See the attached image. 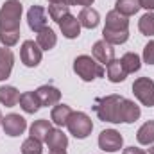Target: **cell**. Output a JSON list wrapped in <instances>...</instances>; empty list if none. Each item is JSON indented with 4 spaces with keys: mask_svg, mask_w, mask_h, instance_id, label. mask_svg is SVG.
<instances>
[{
    "mask_svg": "<svg viewBox=\"0 0 154 154\" xmlns=\"http://www.w3.org/2000/svg\"><path fill=\"white\" fill-rule=\"evenodd\" d=\"M102 39H106L113 47L125 43L129 39V18L120 14L116 9L109 11L106 14V25L102 29Z\"/></svg>",
    "mask_w": 154,
    "mask_h": 154,
    "instance_id": "7a4b0ae2",
    "label": "cell"
},
{
    "mask_svg": "<svg viewBox=\"0 0 154 154\" xmlns=\"http://www.w3.org/2000/svg\"><path fill=\"white\" fill-rule=\"evenodd\" d=\"M95 0H66L68 5H82V7H91Z\"/></svg>",
    "mask_w": 154,
    "mask_h": 154,
    "instance_id": "f546056e",
    "label": "cell"
},
{
    "mask_svg": "<svg viewBox=\"0 0 154 154\" xmlns=\"http://www.w3.org/2000/svg\"><path fill=\"white\" fill-rule=\"evenodd\" d=\"M48 154H66V151H50Z\"/></svg>",
    "mask_w": 154,
    "mask_h": 154,
    "instance_id": "836d02e7",
    "label": "cell"
},
{
    "mask_svg": "<svg viewBox=\"0 0 154 154\" xmlns=\"http://www.w3.org/2000/svg\"><path fill=\"white\" fill-rule=\"evenodd\" d=\"M59 29H61V32H63V36L68 39H75L79 34H81V23H79V20H77V16L74 14H66L61 22H59Z\"/></svg>",
    "mask_w": 154,
    "mask_h": 154,
    "instance_id": "4fadbf2b",
    "label": "cell"
},
{
    "mask_svg": "<svg viewBox=\"0 0 154 154\" xmlns=\"http://www.w3.org/2000/svg\"><path fill=\"white\" fill-rule=\"evenodd\" d=\"M47 11L41 7V5H32L29 11H27V23H29V29L34 31L38 34L41 29L47 27Z\"/></svg>",
    "mask_w": 154,
    "mask_h": 154,
    "instance_id": "7c38bea8",
    "label": "cell"
},
{
    "mask_svg": "<svg viewBox=\"0 0 154 154\" xmlns=\"http://www.w3.org/2000/svg\"><path fill=\"white\" fill-rule=\"evenodd\" d=\"M2 118H4V116H2V111H0V124H2Z\"/></svg>",
    "mask_w": 154,
    "mask_h": 154,
    "instance_id": "d590c367",
    "label": "cell"
},
{
    "mask_svg": "<svg viewBox=\"0 0 154 154\" xmlns=\"http://www.w3.org/2000/svg\"><path fill=\"white\" fill-rule=\"evenodd\" d=\"M122 154H147V152L143 149H140V147H125Z\"/></svg>",
    "mask_w": 154,
    "mask_h": 154,
    "instance_id": "4dcf8cb0",
    "label": "cell"
},
{
    "mask_svg": "<svg viewBox=\"0 0 154 154\" xmlns=\"http://www.w3.org/2000/svg\"><path fill=\"white\" fill-rule=\"evenodd\" d=\"M50 4H66V0H48ZM68 5V4H66Z\"/></svg>",
    "mask_w": 154,
    "mask_h": 154,
    "instance_id": "d6a6232c",
    "label": "cell"
},
{
    "mask_svg": "<svg viewBox=\"0 0 154 154\" xmlns=\"http://www.w3.org/2000/svg\"><path fill=\"white\" fill-rule=\"evenodd\" d=\"M93 111L99 116V120L111 122V124H133L142 115L138 104L115 93L95 99Z\"/></svg>",
    "mask_w": 154,
    "mask_h": 154,
    "instance_id": "6da1fadb",
    "label": "cell"
},
{
    "mask_svg": "<svg viewBox=\"0 0 154 154\" xmlns=\"http://www.w3.org/2000/svg\"><path fill=\"white\" fill-rule=\"evenodd\" d=\"M50 131H52V124H50L48 120H45V118L36 120V122L29 127L31 136H32V138H36V140H39L41 143L47 140V136H48V133H50Z\"/></svg>",
    "mask_w": 154,
    "mask_h": 154,
    "instance_id": "d6986e66",
    "label": "cell"
},
{
    "mask_svg": "<svg viewBox=\"0 0 154 154\" xmlns=\"http://www.w3.org/2000/svg\"><path fill=\"white\" fill-rule=\"evenodd\" d=\"M41 57H43V50L39 48V45L32 39H25L20 47V59L25 66L29 68H34L41 63Z\"/></svg>",
    "mask_w": 154,
    "mask_h": 154,
    "instance_id": "52a82bcc",
    "label": "cell"
},
{
    "mask_svg": "<svg viewBox=\"0 0 154 154\" xmlns=\"http://www.w3.org/2000/svg\"><path fill=\"white\" fill-rule=\"evenodd\" d=\"M149 154H154V145L151 147V149H149Z\"/></svg>",
    "mask_w": 154,
    "mask_h": 154,
    "instance_id": "e575fe53",
    "label": "cell"
},
{
    "mask_svg": "<svg viewBox=\"0 0 154 154\" xmlns=\"http://www.w3.org/2000/svg\"><path fill=\"white\" fill-rule=\"evenodd\" d=\"M45 143L48 145L50 151H65V149L68 147V136H66L61 129L52 127V131L48 133Z\"/></svg>",
    "mask_w": 154,
    "mask_h": 154,
    "instance_id": "5bb4252c",
    "label": "cell"
},
{
    "mask_svg": "<svg viewBox=\"0 0 154 154\" xmlns=\"http://www.w3.org/2000/svg\"><path fill=\"white\" fill-rule=\"evenodd\" d=\"M20 91L14 86H0V104H4L5 108H13L18 104L20 100Z\"/></svg>",
    "mask_w": 154,
    "mask_h": 154,
    "instance_id": "ffe728a7",
    "label": "cell"
},
{
    "mask_svg": "<svg viewBox=\"0 0 154 154\" xmlns=\"http://www.w3.org/2000/svg\"><path fill=\"white\" fill-rule=\"evenodd\" d=\"M72 113L74 111H72L70 106H66V104H56L52 108V111H50V120L57 127H63V125H66V122H68V118H70Z\"/></svg>",
    "mask_w": 154,
    "mask_h": 154,
    "instance_id": "e0dca14e",
    "label": "cell"
},
{
    "mask_svg": "<svg viewBox=\"0 0 154 154\" xmlns=\"http://www.w3.org/2000/svg\"><path fill=\"white\" fill-rule=\"evenodd\" d=\"M18 102H20V108H22L25 113H31V115H34L39 108H41L34 91H25V93H22Z\"/></svg>",
    "mask_w": 154,
    "mask_h": 154,
    "instance_id": "44dd1931",
    "label": "cell"
},
{
    "mask_svg": "<svg viewBox=\"0 0 154 154\" xmlns=\"http://www.w3.org/2000/svg\"><path fill=\"white\" fill-rule=\"evenodd\" d=\"M74 72H75L84 82H91V81H95L97 77H104L106 68H104L99 61H95L91 56L82 54V56H77L75 61H74Z\"/></svg>",
    "mask_w": 154,
    "mask_h": 154,
    "instance_id": "277c9868",
    "label": "cell"
},
{
    "mask_svg": "<svg viewBox=\"0 0 154 154\" xmlns=\"http://www.w3.org/2000/svg\"><path fill=\"white\" fill-rule=\"evenodd\" d=\"M143 63L154 65V39L143 47Z\"/></svg>",
    "mask_w": 154,
    "mask_h": 154,
    "instance_id": "f1b7e54d",
    "label": "cell"
},
{
    "mask_svg": "<svg viewBox=\"0 0 154 154\" xmlns=\"http://www.w3.org/2000/svg\"><path fill=\"white\" fill-rule=\"evenodd\" d=\"M122 145H124V138L115 129H104L99 134V147L104 152H118Z\"/></svg>",
    "mask_w": 154,
    "mask_h": 154,
    "instance_id": "ba28073f",
    "label": "cell"
},
{
    "mask_svg": "<svg viewBox=\"0 0 154 154\" xmlns=\"http://www.w3.org/2000/svg\"><path fill=\"white\" fill-rule=\"evenodd\" d=\"M77 20H79L81 27H84V29H95L99 25V22H100V14L93 7H82V11L79 13Z\"/></svg>",
    "mask_w": 154,
    "mask_h": 154,
    "instance_id": "2e32d148",
    "label": "cell"
},
{
    "mask_svg": "<svg viewBox=\"0 0 154 154\" xmlns=\"http://www.w3.org/2000/svg\"><path fill=\"white\" fill-rule=\"evenodd\" d=\"M133 93L134 97L147 108L154 106V81L149 77H138L133 82Z\"/></svg>",
    "mask_w": 154,
    "mask_h": 154,
    "instance_id": "8992f818",
    "label": "cell"
},
{
    "mask_svg": "<svg viewBox=\"0 0 154 154\" xmlns=\"http://www.w3.org/2000/svg\"><path fill=\"white\" fill-rule=\"evenodd\" d=\"M2 129L5 131L7 136H20L27 129V120L18 113H9L2 118Z\"/></svg>",
    "mask_w": 154,
    "mask_h": 154,
    "instance_id": "9c48e42d",
    "label": "cell"
},
{
    "mask_svg": "<svg viewBox=\"0 0 154 154\" xmlns=\"http://www.w3.org/2000/svg\"><path fill=\"white\" fill-rule=\"evenodd\" d=\"M34 93H36V97H38V100H39V106H47L48 108V106L59 104V100H61V91L56 86H52V84L39 86Z\"/></svg>",
    "mask_w": 154,
    "mask_h": 154,
    "instance_id": "8fae6325",
    "label": "cell"
},
{
    "mask_svg": "<svg viewBox=\"0 0 154 154\" xmlns=\"http://www.w3.org/2000/svg\"><path fill=\"white\" fill-rule=\"evenodd\" d=\"M120 63H122V66H124V70H125L127 75L134 74V72H138L142 68V59H140V56L136 52H125L120 57Z\"/></svg>",
    "mask_w": 154,
    "mask_h": 154,
    "instance_id": "7402d4cb",
    "label": "cell"
},
{
    "mask_svg": "<svg viewBox=\"0 0 154 154\" xmlns=\"http://www.w3.org/2000/svg\"><path fill=\"white\" fill-rule=\"evenodd\" d=\"M138 29L143 36H154V11H147L140 22H138Z\"/></svg>",
    "mask_w": 154,
    "mask_h": 154,
    "instance_id": "484cf974",
    "label": "cell"
},
{
    "mask_svg": "<svg viewBox=\"0 0 154 154\" xmlns=\"http://www.w3.org/2000/svg\"><path fill=\"white\" fill-rule=\"evenodd\" d=\"M136 140H138V143H142V145H152L154 143V120L145 122V124L138 129Z\"/></svg>",
    "mask_w": 154,
    "mask_h": 154,
    "instance_id": "cb8c5ba5",
    "label": "cell"
},
{
    "mask_svg": "<svg viewBox=\"0 0 154 154\" xmlns=\"http://www.w3.org/2000/svg\"><path fill=\"white\" fill-rule=\"evenodd\" d=\"M115 9L124 16H133L140 11V0H116Z\"/></svg>",
    "mask_w": 154,
    "mask_h": 154,
    "instance_id": "d4e9b609",
    "label": "cell"
},
{
    "mask_svg": "<svg viewBox=\"0 0 154 154\" xmlns=\"http://www.w3.org/2000/svg\"><path fill=\"white\" fill-rule=\"evenodd\" d=\"M13 65H14V54L11 52V48L2 47L0 48V81L9 79L13 72Z\"/></svg>",
    "mask_w": 154,
    "mask_h": 154,
    "instance_id": "9a60e30c",
    "label": "cell"
},
{
    "mask_svg": "<svg viewBox=\"0 0 154 154\" xmlns=\"http://www.w3.org/2000/svg\"><path fill=\"white\" fill-rule=\"evenodd\" d=\"M140 7L147 11H154V0H140Z\"/></svg>",
    "mask_w": 154,
    "mask_h": 154,
    "instance_id": "1f68e13d",
    "label": "cell"
},
{
    "mask_svg": "<svg viewBox=\"0 0 154 154\" xmlns=\"http://www.w3.org/2000/svg\"><path fill=\"white\" fill-rule=\"evenodd\" d=\"M36 43L39 45L41 50H52L57 43V36L50 27H45L36 34Z\"/></svg>",
    "mask_w": 154,
    "mask_h": 154,
    "instance_id": "ac0fdd59",
    "label": "cell"
},
{
    "mask_svg": "<svg viewBox=\"0 0 154 154\" xmlns=\"http://www.w3.org/2000/svg\"><path fill=\"white\" fill-rule=\"evenodd\" d=\"M91 54H93V59L99 61L102 66H106L108 63H111L115 59V48L111 43H108L106 39H99L93 43V48H91Z\"/></svg>",
    "mask_w": 154,
    "mask_h": 154,
    "instance_id": "30bf717a",
    "label": "cell"
},
{
    "mask_svg": "<svg viewBox=\"0 0 154 154\" xmlns=\"http://www.w3.org/2000/svg\"><path fill=\"white\" fill-rule=\"evenodd\" d=\"M70 13V5H66V4H50L48 5V16L54 20V22H61L66 14Z\"/></svg>",
    "mask_w": 154,
    "mask_h": 154,
    "instance_id": "4316f807",
    "label": "cell"
},
{
    "mask_svg": "<svg viewBox=\"0 0 154 154\" xmlns=\"http://www.w3.org/2000/svg\"><path fill=\"white\" fill-rule=\"evenodd\" d=\"M106 74H108V79L111 82H124L125 77H127L122 63H120V59H113L111 63L106 65Z\"/></svg>",
    "mask_w": 154,
    "mask_h": 154,
    "instance_id": "603a6c76",
    "label": "cell"
},
{
    "mask_svg": "<svg viewBox=\"0 0 154 154\" xmlns=\"http://www.w3.org/2000/svg\"><path fill=\"white\" fill-rule=\"evenodd\" d=\"M66 127H68V133L72 136H75L77 140H84V138H88L91 134L93 122H91V118L86 115V113L74 111L70 115V118H68V122H66Z\"/></svg>",
    "mask_w": 154,
    "mask_h": 154,
    "instance_id": "5b68a950",
    "label": "cell"
},
{
    "mask_svg": "<svg viewBox=\"0 0 154 154\" xmlns=\"http://www.w3.org/2000/svg\"><path fill=\"white\" fill-rule=\"evenodd\" d=\"M23 5L20 0H5L0 7V32H20Z\"/></svg>",
    "mask_w": 154,
    "mask_h": 154,
    "instance_id": "3957f363",
    "label": "cell"
},
{
    "mask_svg": "<svg viewBox=\"0 0 154 154\" xmlns=\"http://www.w3.org/2000/svg\"><path fill=\"white\" fill-rule=\"evenodd\" d=\"M41 152H43V143L36 138H32V136H29L22 143V154H41Z\"/></svg>",
    "mask_w": 154,
    "mask_h": 154,
    "instance_id": "83f0119b",
    "label": "cell"
}]
</instances>
